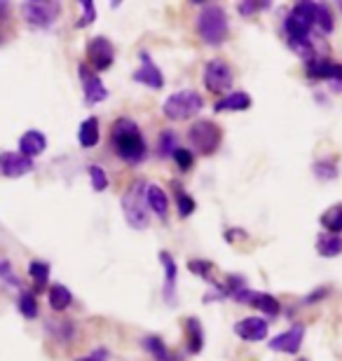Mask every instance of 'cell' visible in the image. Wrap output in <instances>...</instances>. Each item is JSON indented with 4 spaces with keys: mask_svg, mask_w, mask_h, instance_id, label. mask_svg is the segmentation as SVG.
I'll return each instance as SVG.
<instances>
[{
    "mask_svg": "<svg viewBox=\"0 0 342 361\" xmlns=\"http://www.w3.org/2000/svg\"><path fill=\"white\" fill-rule=\"evenodd\" d=\"M111 146L115 155L127 164H141L148 155V146L141 134V127L136 125L132 118L122 115L111 125Z\"/></svg>",
    "mask_w": 342,
    "mask_h": 361,
    "instance_id": "cell-1",
    "label": "cell"
},
{
    "mask_svg": "<svg viewBox=\"0 0 342 361\" xmlns=\"http://www.w3.org/2000/svg\"><path fill=\"white\" fill-rule=\"evenodd\" d=\"M145 188H148V183L136 178L122 192L120 200L122 214H125V221L129 223L132 230H145L150 226V209H148V200H145Z\"/></svg>",
    "mask_w": 342,
    "mask_h": 361,
    "instance_id": "cell-2",
    "label": "cell"
},
{
    "mask_svg": "<svg viewBox=\"0 0 342 361\" xmlns=\"http://www.w3.org/2000/svg\"><path fill=\"white\" fill-rule=\"evenodd\" d=\"M197 33H200V38L211 47L223 45L230 35L228 12H225L221 5L207 3L204 7H202V12L197 17Z\"/></svg>",
    "mask_w": 342,
    "mask_h": 361,
    "instance_id": "cell-3",
    "label": "cell"
},
{
    "mask_svg": "<svg viewBox=\"0 0 342 361\" xmlns=\"http://www.w3.org/2000/svg\"><path fill=\"white\" fill-rule=\"evenodd\" d=\"M188 141L197 155H214L223 143V129L214 120H195L188 127Z\"/></svg>",
    "mask_w": 342,
    "mask_h": 361,
    "instance_id": "cell-4",
    "label": "cell"
},
{
    "mask_svg": "<svg viewBox=\"0 0 342 361\" xmlns=\"http://www.w3.org/2000/svg\"><path fill=\"white\" fill-rule=\"evenodd\" d=\"M202 108H204V99H202L200 92L181 90V92H173L171 97H166L162 113H164V118H169V120H190Z\"/></svg>",
    "mask_w": 342,
    "mask_h": 361,
    "instance_id": "cell-5",
    "label": "cell"
},
{
    "mask_svg": "<svg viewBox=\"0 0 342 361\" xmlns=\"http://www.w3.org/2000/svg\"><path fill=\"white\" fill-rule=\"evenodd\" d=\"M202 80H204V87L211 94H218V97H225L232 90V82H235V73L228 66V61L223 59H209L204 66V73H202Z\"/></svg>",
    "mask_w": 342,
    "mask_h": 361,
    "instance_id": "cell-6",
    "label": "cell"
},
{
    "mask_svg": "<svg viewBox=\"0 0 342 361\" xmlns=\"http://www.w3.org/2000/svg\"><path fill=\"white\" fill-rule=\"evenodd\" d=\"M21 14L33 28H49L59 19L61 3H54V0H28V3L21 5Z\"/></svg>",
    "mask_w": 342,
    "mask_h": 361,
    "instance_id": "cell-7",
    "label": "cell"
},
{
    "mask_svg": "<svg viewBox=\"0 0 342 361\" xmlns=\"http://www.w3.org/2000/svg\"><path fill=\"white\" fill-rule=\"evenodd\" d=\"M87 66H90L94 73H101V71H108L115 61V47L113 42L106 38V35H94V38L87 42Z\"/></svg>",
    "mask_w": 342,
    "mask_h": 361,
    "instance_id": "cell-8",
    "label": "cell"
},
{
    "mask_svg": "<svg viewBox=\"0 0 342 361\" xmlns=\"http://www.w3.org/2000/svg\"><path fill=\"white\" fill-rule=\"evenodd\" d=\"M78 75H80V85H83V94H85V104L87 106L101 104V101L108 99V87L104 85V80L99 78V73H94L87 63H80Z\"/></svg>",
    "mask_w": 342,
    "mask_h": 361,
    "instance_id": "cell-9",
    "label": "cell"
},
{
    "mask_svg": "<svg viewBox=\"0 0 342 361\" xmlns=\"http://www.w3.org/2000/svg\"><path fill=\"white\" fill-rule=\"evenodd\" d=\"M237 302H244V305H251V307H256L260 310L263 314L267 317H276L281 312V302L274 298V295L270 293H265V291H253L251 286H246L242 288V291H237L235 295H232Z\"/></svg>",
    "mask_w": 342,
    "mask_h": 361,
    "instance_id": "cell-10",
    "label": "cell"
},
{
    "mask_svg": "<svg viewBox=\"0 0 342 361\" xmlns=\"http://www.w3.org/2000/svg\"><path fill=\"white\" fill-rule=\"evenodd\" d=\"M138 59H141V66L134 71V75H132L134 82L145 85V87H150V90H162L164 75H162V71L157 68V63L152 61V56L145 52V49H141V52H138Z\"/></svg>",
    "mask_w": 342,
    "mask_h": 361,
    "instance_id": "cell-11",
    "label": "cell"
},
{
    "mask_svg": "<svg viewBox=\"0 0 342 361\" xmlns=\"http://www.w3.org/2000/svg\"><path fill=\"white\" fill-rule=\"evenodd\" d=\"M303 338H305V326L303 324H293L288 326L283 334L270 338V350L274 352H283V355H298L303 348Z\"/></svg>",
    "mask_w": 342,
    "mask_h": 361,
    "instance_id": "cell-12",
    "label": "cell"
},
{
    "mask_svg": "<svg viewBox=\"0 0 342 361\" xmlns=\"http://www.w3.org/2000/svg\"><path fill=\"white\" fill-rule=\"evenodd\" d=\"M305 73L312 80H340L342 82V63L326 59V56H317L312 61H305Z\"/></svg>",
    "mask_w": 342,
    "mask_h": 361,
    "instance_id": "cell-13",
    "label": "cell"
},
{
    "mask_svg": "<svg viewBox=\"0 0 342 361\" xmlns=\"http://www.w3.org/2000/svg\"><path fill=\"white\" fill-rule=\"evenodd\" d=\"M33 171V160L21 153H0V174L7 178H21Z\"/></svg>",
    "mask_w": 342,
    "mask_h": 361,
    "instance_id": "cell-14",
    "label": "cell"
},
{
    "mask_svg": "<svg viewBox=\"0 0 342 361\" xmlns=\"http://www.w3.org/2000/svg\"><path fill=\"white\" fill-rule=\"evenodd\" d=\"M235 334L246 343H260L267 338V322L263 317H244L235 324Z\"/></svg>",
    "mask_w": 342,
    "mask_h": 361,
    "instance_id": "cell-15",
    "label": "cell"
},
{
    "mask_svg": "<svg viewBox=\"0 0 342 361\" xmlns=\"http://www.w3.org/2000/svg\"><path fill=\"white\" fill-rule=\"evenodd\" d=\"M159 263L164 265V288H162V295H164V300L171 305V302H176L178 265H176V258H173L169 251H159Z\"/></svg>",
    "mask_w": 342,
    "mask_h": 361,
    "instance_id": "cell-16",
    "label": "cell"
},
{
    "mask_svg": "<svg viewBox=\"0 0 342 361\" xmlns=\"http://www.w3.org/2000/svg\"><path fill=\"white\" fill-rule=\"evenodd\" d=\"M47 148V136L38 132V129H28L24 132V136L19 139V153L28 157V160H33V157H38L40 153H45Z\"/></svg>",
    "mask_w": 342,
    "mask_h": 361,
    "instance_id": "cell-17",
    "label": "cell"
},
{
    "mask_svg": "<svg viewBox=\"0 0 342 361\" xmlns=\"http://www.w3.org/2000/svg\"><path fill=\"white\" fill-rule=\"evenodd\" d=\"M145 200H148L150 212L157 214V219L166 221V216H169V197H166L162 188L157 183H148V188H145Z\"/></svg>",
    "mask_w": 342,
    "mask_h": 361,
    "instance_id": "cell-18",
    "label": "cell"
},
{
    "mask_svg": "<svg viewBox=\"0 0 342 361\" xmlns=\"http://www.w3.org/2000/svg\"><path fill=\"white\" fill-rule=\"evenodd\" d=\"M251 97L246 92H230L221 97L214 104V111L216 113H223V111H249L251 108Z\"/></svg>",
    "mask_w": 342,
    "mask_h": 361,
    "instance_id": "cell-19",
    "label": "cell"
},
{
    "mask_svg": "<svg viewBox=\"0 0 342 361\" xmlns=\"http://www.w3.org/2000/svg\"><path fill=\"white\" fill-rule=\"evenodd\" d=\"M185 341L190 355H200L204 350V329H202V322L197 317H188L185 319Z\"/></svg>",
    "mask_w": 342,
    "mask_h": 361,
    "instance_id": "cell-20",
    "label": "cell"
},
{
    "mask_svg": "<svg viewBox=\"0 0 342 361\" xmlns=\"http://www.w3.org/2000/svg\"><path fill=\"white\" fill-rule=\"evenodd\" d=\"M143 350L152 357V361H178V357L166 348V343L159 336H145Z\"/></svg>",
    "mask_w": 342,
    "mask_h": 361,
    "instance_id": "cell-21",
    "label": "cell"
},
{
    "mask_svg": "<svg viewBox=\"0 0 342 361\" xmlns=\"http://www.w3.org/2000/svg\"><path fill=\"white\" fill-rule=\"evenodd\" d=\"M101 141V129H99V118H87L78 129V143L83 148H94Z\"/></svg>",
    "mask_w": 342,
    "mask_h": 361,
    "instance_id": "cell-22",
    "label": "cell"
},
{
    "mask_svg": "<svg viewBox=\"0 0 342 361\" xmlns=\"http://www.w3.org/2000/svg\"><path fill=\"white\" fill-rule=\"evenodd\" d=\"M319 223L329 235H342V202L329 207L326 212L319 216Z\"/></svg>",
    "mask_w": 342,
    "mask_h": 361,
    "instance_id": "cell-23",
    "label": "cell"
},
{
    "mask_svg": "<svg viewBox=\"0 0 342 361\" xmlns=\"http://www.w3.org/2000/svg\"><path fill=\"white\" fill-rule=\"evenodd\" d=\"M47 300H49V307H52L54 312H63V310L71 307L73 293L68 291V286L52 284V286H49V291H47Z\"/></svg>",
    "mask_w": 342,
    "mask_h": 361,
    "instance_id": "cell-24",
    "label": "cell"
},
{
    "mask_svg": "<svg viewBox=\"0 0 342 361\" xmlns=\"http://www.w3.org/2000/svg\"><path fill=\"white\" fill-rule=\"evenodd\" d=\"M317 254L322 258H336L342 254V235H319L317 240Z\"/></svg>",
    "mask_w": 342,
    "mask_h": 361,
    "instance_id": "cell-25",
    "label": "cell"
},
{
    "mask_svg": "<svg viewBox=\"0 0 342 361\" xmlns=\"http://www.w3.org/2000/svg\"><path fill=\"white\" fill-rule=\"evenodd\" d=\"M314 28L322 35L333 33V28H336V21H333V14L329 10V5L314 3Z\"/></svg>",
    "mask_w": 342,
    "mask_h": 361,
    "instance_id": "cell-26",
    "label": "cell"
},
{
    "mask_svg": "<svg viewBox=\"0 0 342 361\" xmlns=\"http://www.w3.org/2000/svg\"><path fill=\"white\" fill-rule=\"evenodd\" d=\"M47 331L52 334L59 343H71L75 338L78 329H75V322L71 319H61V322H47Z\"/></svg>",
    "mask_w": 342,
    "mask_h": 361,
    "instance_id": "cell-27",
    "label": "cell"
},
{
    "mask_svg": "<svg viewBox=\"0 0 342 361\" xmlns=\"http://www.w3.org/2000/svg\"><path fill=\"white\" fill-rule=\"evenodd\" d=\"M176 148H178L176 132H171V129H164V132L157 136V155L162 157V160H166V157H171L173 153H176Z\"/></svg>",
    "mask_w": 342,
    "mask_h": 361,
    "instance_id": "cell-28",
    "label": "cell"
},
{
    "mask_svg": "<svg viewBox=\"0 0 342 361\" xmlns=\"http://www.w3.org/2000/svg\"><path fill=\"white\" fill-rule=\"evenodd\" d=\"M28 274H31L35 284V291H45L49 281V265L45 261H31L28 263Z\"/></svg>",
    "mask_w": 342,
    "mask_h": 361,
    "instance_id": "cell-29",
    "label": "cell"
},
{
    "mask_svg": "<svg viewBox=\"0 0 342 361\" xmlns=\"http://www.w3.org/2000/svg\"><path fill=\"white\" fill-rule=\"evenodd\" d=\"M173 195H176V207H178L181 219H188V216H193L195 209H197V202H195L190 195L183 190V188L176 185V180H173Z\"/></svg>",
    "mask_w": 342,
    "mask_h": 361,
    "instance_id": "cell-30",
    "label": "cell"
},
{
    "mask_svg": "<svg viewBox=\"0 0 342 361\" xmlns=\"http://www.w3.org/2000/svg\"><path fill=\"white\" fill-rule=\"evenodd\" d=\"M270 7H272L270 0H242V3H237V12L242 17H256L258 12H265Z\"/></svg>",
    "mask_w": 342,
    "mask_h": 361,
    "instance_id": "cell-31",
    "label": "cell"
},
{
    "mask_svg": "<svg viewBox=\"0 0 342 361\" xmlns=\"http://www.w3.org/2000/svg\"><path fill=\"white\" fill-rule=\"evenodd\" d=\"M19 312L26 317V319H35L38 317V300H35V293L24 291L19 295Z\"/></svg>",
    "mask_w": 342,
    "mask_h": 361,
    "instance_id": "cell-32",
    "label": "cell"
},
{
    "mask_svg": "<svg viewBox=\"0 0 342 361\" xmlns=\"http://www.w3.org/2000/svg\"><path fill=\"white\" fill-rule=\"evenodd\" d=\"M314 174L319 180H333V178H338V164L336 160H319L314 162Z\"/></svg>",
    "mask_w": 342,
    "mask_h": 361,
    "instance_id": "cell-33",
    "label": "cell"
},
{
    "mask_svg": "<svg viewBox=\"0 0 342 361\" xmlns=\"http://www.w3.org/2000/svg\"><path fill=\"white\" fill-rule=\"evenodd\" d=\"M188 270L193 274H197V277L207 279L209 284H214V277H211V272H214V263L211 261H204V258H195V261L188 263Z\"/></svg>",
    "mask_w": 342,
    "mask_h": 361,
    "instance_id": "cell-34",
    "label": "cell"
},
{
    "mask_svg": "<svg viewBox=\"0 0 342 361\" xmlns=\"http://www.w3.org/2000/svg\"><path fill=\"white\" fill-rule=\"evenodd\" d=\"M87 174H90V180H92L94 192H104L106 188H108V174L104 171V167H99V164H90Z\"/></svg>",
    "mask_w": 342,
    "mask_h": 361,
    "instance_id": "cell-35",
    "label": "cell"
},
{
    "mask_svg": "<svg viewBox=\"0 0 342 361\" xmlns=\"http://www.w3.org/2000/svg\"><path fill=\"white\" fill-rule=\"evenodd\" d=\"M173 157V162L178 164V169L181 171H188L195 164V155H193V150H188V148H176V153L171 155Z\"/></svg>",
    "mask_w": 342,
    "mask_h": 361,
    "instance_id": "cell-36",
    "label": "cell"
},
{
    "mask_svg": "<svg viewBox=\"0 0 342 361\" xmlns=\"http://www.w3.org/2000/svg\"><path fill=\"white\" fill-rule=\"evenodd\" d=\"M80 5H83V17L78 19V24H75V26H78V28H85V26H90L94 19H97V7H94L92 0H83Z\"/></svg>",
    "mask_w": 342,
    "mask_h": 361,
    "instance_id": "cell-37",
    "label": "cell"
},
{
    "mask_svg": "<svg viewBox=\"0 0 342 361\" xmlns=\"http://www.w3.org/2000/svg\"><path fill=\"white\" fill-rule=\"evenodd\" d=\"M331 293V288L329 286H319L317 288V291H312L310 295H305V305H314V302H319V300H322V298H326V295H329Z\"/></svg>",
    "mask_w": 342,
    "mask_h": 361,
    "instance_id": "cell-38",
    "label": "cell"
},
{
    "mask_svg": "<svg viewBox=\"0 0 342 361\" xmlns=\"http://www.w3.org/2000/svg\"><path fill=\"white\" fill-rule=\"evenodd\" d=\"M108 350L106 348H97V350H92L90 355H85V357H80L78 361H108Z\"/></svg>",
    "mask_w": 342,
    "mask_h": 361,
    "instance_id": "cell-39",
    "label": "cell"
},
{
    "mask_svg": "<svg viewBox=\"0 0 342 361\" xmlns=\"http://www.w3.org/2000/svg\"><path fill=\"white\" fill-rule=\"evenodd\" d=\"M0 42H3V35H0Z\"/></svg>",
    "mask_w": 342,
    "mask_h": 361,
    "instance_id": "cell-40",
    "label": "cell"
},
{
    "mask_svg": "<svg viewBox=\"0 0 342 361\" xmlns=\"http://www.w3.org/2000/svg\"><path fill=\"white\" fill-rule=\"evenodd\" d=\"M3 5H5V3H0V7H3Z\"/></svg>",
    "mask_w": 342,
    "mask_h": 361,
    "instance_id": "cell-41",
    "label": "cell"
},
{
    "mask_svg": "<svg viewBox=\"0 0 342 361\" xmlns=\"http://www.w3.org/2000/svg\"><path fill=\"white\" fill-rule=\"evenodd\" d=\"M340 10H342V3H340Z\"/></svg>",
    "mask_w": 342,
    "mask_h": 361,
    "instance_id": "cell-42",
    "label": "cell"
},
{
    "mask_svg": "<svg viewBox=\"0 0 342 361\" xmlns=\"http://www.w3.org/2000/svg\"><path fill=\"white\" fill-rule=\"evenodd\" d=\"M300 361H307V359H300Z\"/></svg>",
    "mask_w": 342,
    "mask_h": 361,
    "instance_id": "cell-43",
    "label": "cell"
}]
</instances>
